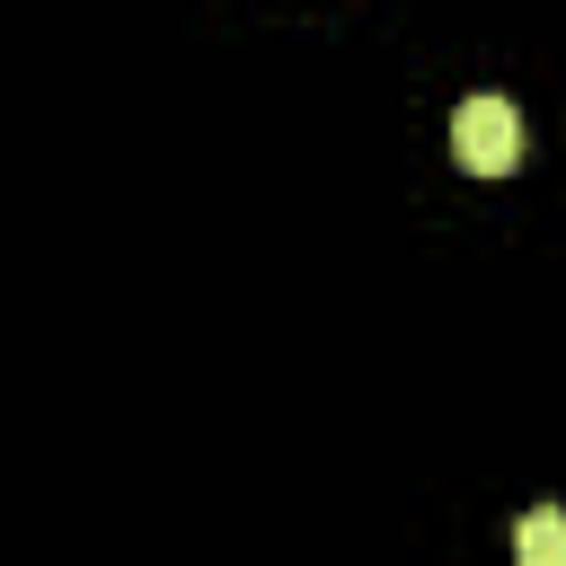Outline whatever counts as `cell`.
Returning <instances> with one entry per match:
<instances>
[{"label":"cell","mask_w":566,"mask_h":566,"mask_svg":"<svg viewBox=\"0 0 566 566\" xmlns=\"http://www.w3.org/2000/svg\"><path fill=\"white\" fill-rule=\"evenodd\" d=\"M451 150H460L469 177H504V168H522V106H513V97H460V115H451Z\"/></svg>","instance_id":"1"},{"label":"cell","mask_w":566,"mask_h":566,"mask_svg":"<svg viewBox=\"0 0 566 566\" xmlns=\"http://www.w3.org/2000/svg\"><path fill=\"white\" fill-rule=\"evenodd\" d=\"M513 566H566V504H531V513H522Z\"/></svg>","instance_id":"2"}]
</instances>
